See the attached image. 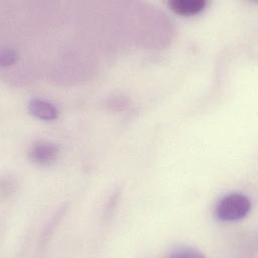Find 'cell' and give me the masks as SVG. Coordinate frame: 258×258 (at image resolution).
<instances>
[{
	"label": "cell",
	"instance_id": "1",
	"mask_svg": "<svg viewBox=\"0 0 258 258\" xmlns=\"http://www.w3.org/2000/svg\"><path fill=\"white\" fill-rule=\"evenodd\" d=\"M251 210L250 199L239 192L223 197L215 209L216 217L223 222H236L245 218Z\"/></svg>",
	"mask_w": 258,
	"mask_h": 258
},
{
	"label": "cell",
	"instance_id": "2",
	"mask_svg": "<svg viewBox=\"0 0 258 258\" xmlns=\"http://www.w3.org/2000/svg\"><path fill=\"white\" fill-rule=\"evenodd\" d=\"M59 153L58 147L47 141H39L32 144L28 150L30 160L37 164L46 165L53 162Z\"/></svg>",
	"mask_w": 258,
	"mask_h": 258
},
{
	"label": "cell",
	"instance_id": "3",
	"mask_svg": "<svg viewBox=\"0 0 258 258\" xmlns=\"http://www.w3.org/2000/svg\"><path fill=\"white\" fill-rule=\"evenodd\" d=\"M28 111L31 115L41 120H53L57 117V109L48 101L32 99L28 104Z\"/></svg>",
	"mask_w": 258,
	"mask_h": 258
},
{
	"label": "cell",
	"instance_id": "4",
	"mask_svg": "<svg viewBox=\"0 0 258 258\" xmlns=\"http://www.w3.org/2000/svg\"><path fill=\"white\" fill-rule=\"evenodd\" d=\"M168 4L175 13L186 16L201 12L207 2L205 0H171Z\"/></svg>",
	"mask_w": 258,
	"mask_h": 258
}]
</instances>
